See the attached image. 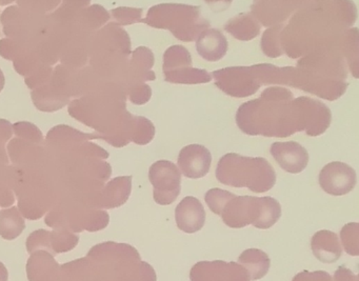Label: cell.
<instances>
[{"label": "cell", "mask_w": 359, "mask_h": 281, "mask_svg": "<svg viewBox=\"0 0 359 281\" xmlns=\"http://www.w3.org/2000/svg\"><path fill=\"white\" fill-rule=\"evenodd\" d=\"M236 123L250 136L285 138L306 131L302 98L290 90L271 87L258 100L245 102L236 113Z\"/></svg>", "instance_id": "obj_1"}, {"label": "cell", "mask_w": 359, "mask_h": 281, "mask_svg": "<svg viewBox=\"0 0 359 281\" xmlns=\"http://www.w3.org/2000/svg\"><path fill=\"white\" fill-rule=\"evenodd\" d=\"M87 257L100 266L108 281H157L152 266L142 261L137 249L127 243H100Z\"/></svg>", "instance_id": "obj_2"}, {"label": "cell", "mask_w": 359, "mask_h": 281, "mask_svg": "<svg viewBox=\"0 0 359 281\" xmlns=\"http://www.w3.org/2000/svg\"><path fill=\"white\" fill-rule=\"evenodd\" d=\"M215 175L224 186L247 188L254 193L268 192L276 184V174L266 158L236 153H228L219 159Z\"/></svg>", "instance_id": "obj_3"}, {"label": "cell", "mask_w": 359, "mask_h": 281, "mask_svg": "<svg viewBox=\"0 0 359 281\" xmlns=\"http://www.w3.org/2000/svg\"><path fill=\"white\" fill-rule=\"evenodd\" d=\"M142 22L152 28L169 30L184 43L196 41L203 31L210 29V22L203 18L201 8L182 4L154 6Z\"/></svg>", "instance_id": "obj_4"}, {"label": "cell", "mask_w": 359, "mask_h": 281, "mask_svg": "<svg viewBox=\"0 0 359 281\" xmlns=\"http://www.w3.org/2000/svg\"><path fill=\"white\" fill-rule=\"evenodd\" d=\"M222 221L232 228L252 224L260 230L272 228L281 217V205L273 197L236 196L222 210Z\"/></svg>", "instance_id": "obj_5"}, {"label": "cell", "mask_w": 359, "mask_h": 281, "mask_svg": "<svg viewBox=\"0 0 359 281\" xmlns=\"http://www.w3.org/2000/svg\"><path fill=\"white\" fill-rule=\"evenodd\" d=\"M279 68L270 64L251 67H231L214 71L215 85L231 97L245 98L254 95L264 85H277Z\"/></svg>", "instance_id": "obj_6"}, {"label": "cell", "mask_w": 359, "mask_h": 281, "mask_svg": "<svg viewBox=\"0 0 359 281\" xmlns=\"http://www.w3.org/2000/svg\"><path fill=\"white\" fill-rule=\"evenodd\" d=\"M149 179L153 186V197L159 205H169L180 196L182 173L177 165L169 160H158L151 165Z\"/></svg>", "instance_id": "obj_7"}, {"label": "cell", "mask_w": 359, "mask_h": 281, "mask_svg": "<svg viewBox=\"0 0 359 281\" xmlns=\"http://www.w3.org/2000/svg\"><path fill=\"white\" fill-rule=\"evenodd\" d=\"M191 281H251L249 273L237 262L224 260L197 262L190 272Z\"/></svg>", "instance_id": "obj_8"}, {"label": "cell", "mask_w": 359, "mask_h": 281, "mask_svg": "<svg viewBox=\"0 0 359 281\" xmlns=\"http://www.w3.org/2000/svg\"><path fill=\"white\" fill-rule=\"evenodd\" d=\"M79 236L69 232L67 228H56L53 232L37 230L27 239L26 247L29 253L43 249L52 255L67 253L79 245Z\"/></svg>", "instance_id": "obj_9"}, {"label": "cell", "mask_w": 359, "mask_h": 281, "mask_svg": "<svg viewBox=\"0 0 359 281\" xmlns=\"http://www.w3.org/2000/svg\"><path fill=\"white\" fill-rule=\"evenodd\" d=\"M319 186L327 194L344 196L354 190L357 184L356 172L340 161L327 163L319 173Z\"/></svg>", "instance_id": "obj_10"}, {"label": "cell", "mask_w": 359, "mask_h": 281, "mask_svg": "<svg viewBox=\"0 0 359 281\" xmlns=\"http://www.w3.org/2000/svg\"><path fill=\"white\" fill-rule=\"evenodd\" d=\"M177 163L184 177L199 179L208 175L211 169V152L201 144H190L180 150Z\"/></svg>", "instance_id": "obj_11"}, {"label": "cell", "mask_w": 359, "mask_h": 281, "mask_svg": "<svg viewBox=\"0 0 359 281\" xmlns=\"http://www.w3.org/2000/svg\"><path fill=\"white\" fill-rule=\"evenodd\" d=\"M270 153L279 167L287 173L299 174L308 167V151L298 142H274Z\"/></svg>", "instance_id": "obj_12"}, {"label": "cell", "mask_w": 359, "mask_h": 281, "mask_svg": "<svg viewBox=\"0 0 359 281\" xmlns=\"http://www.w3.org/2000/svg\"><path fill=\"white\" fill-rule=\"evenodd\" d=\"M175 220L182 232L193 234L205 226V211L203 203L192 196H187L178 203L175 209Z\"/></svg>", "instance_id": "obj_13"}, {"label": "cell", "mask_w": 359, "mask_h": 281, "mask_svg": "<svg viewBox=\"0 0 359 281\" xmlns=\"http://www.w3.org/2000/svg\"><path fill=\"white\" fill-rule=\"evenodd\" d=\"M26 270L29 281H60V266L49 252L39 249L31 254Z\"/></svg>", "instance_id": "obj_14"}, {"label": "cell", "mask_w": 359, "mask_h": 281, "mask_svg": "<svg viewBox=\"0 0 359 281\" xmlns=\"http://www.w3.org/2000/svg\"><path fill=\"white\" fill-rule=\"evenodd\" d=\"M306 134L312 137L323 135L331 125L332 113L330 109L319 100L302 96Z\"/></svg>", "instance_id": "obj_15"}, {"label": "cell", "mask_w": 359, "mask_h": 281, "mask_svg": "<svg viewBox=\"0 0 359 281\" xmlns=\"http://www.w3.org/2000/svg\"><path fill=\"white\" fill-rule=\"evenodd\" d=\"M132 192V176H121L109 181L98 195V209H116L127 203Z\"/></svg>", "instance_id": "obj_16"}, {"label": "cell", "mask_w": 359, "mask_h": 281, "mask_svg": "<svg viewBox=\"0 0 359 281\" xmlns=\"http://www.w3.org/2000/svg\"><path fill=\"white\" fill-rule=\"evenodd\" d=\"M228 49V41L224 35L216 29H207L197 37V53L207 62H219L226 55Z\"/></svg>", "instance_id": "obj_17"}, {"label": "cell", "mask_w": 359, "mask_h": 281, "mask_svg": "<svg viewBox=\"0 0 359 281\" xmlns=\"http://www.w3.org/2000/svg\"><path fill=\"white\" fill-rule=\"evenodd\" d=\"M60 281L108 280L100 266L87 257L60 266Z\"/></svg>", "instance_id": "obj_18"}, {"label": "cell", "mask_w": 359, "mask_h": 281, "mask_svg": "<svg viewBox=\"0 0 359 281\" xmlns=\"http://www.w3.org/2000/svg\"><path fill=\"white\" fill-rule=\"evenodd\" d=\"M313 254L323 263H334L341 257L342 247L337 235L331 231L315 233L311 240Z\"/></svg>", "instance_id": "obj_19"}, {"label": "cell", "mask_w": 359, "mask_h": 281, "mask_svg": "<svg viewBox=\"0 0 359 281\" xmlns=\"http://www.w3.org/2000/svg\"><path fill=\"white\" fill-rule=\"evenodd\" d=\"M260 29L262 27L257 18L250 13L238 14L231 18L224 26L226 32L241 41H250L255 39L259 34Z\"/></svg>", "instance_id": "obj_20"}, {"label": "cell", "mask_w": 359, "mask_h": 281, "mask_svg": "<svg viewBox=\"0 0 359 281\" xmlns=\"http://www.w3.org/2000/svg\"><path fill=\"white\" fill-rule=\"evenodd\" d=\"M238 263L248 270L250 280L256 281L264 278L268 274L271 260L268 254L262 249H248L239 256Z\"/></svg>", "instance_id": "obj_21"}, {"label": "cell", "mask_w": 359, "mask_h": 281, "mask_svg": "<svg viewBox=\"0 0 359 281\" xmlns=\"http://www.w3.org/2000/svg\"><path fill=\"white\" fill-rule=\"evenodd\" d=\"M26 228V222L18 207H12L0 211V236L6 240H13Z\"/></svg>", "instance_id": "obj_22"}, {"label": "cell", "mask_w": 359, "mask_h": 281, "mask_svg": "<svg viewBox=\"0 0 359 281\" xmlns=\"http://www.w3.org/2000/svg\"><path fill=\"white\" fill-rule=\"evenodd\" d=\"M110 217L106 211H88L86 213L77 215L76 217H72L70 221V226L73 232L79 233L81 231H89V232H96V231L104 230L108 226Z\"/></svg>", "instance_id": "obj_23"}, {"label": "cell", "mask_w": 359, "mask_h": 281, "mask_svg": "<svg viewBox=\"0 0 359 281\" xmlns=\"http://www.w3.org/2000/svg\"><path fill=\"white\" fill-rule=\"evenodd\" d=\"M154 64V55L152 51L146 47H140L132 53L131 67L135 73L137 83L154 81L155 74L152 71ZM136 83V85H137Z\"/></svg>", "instance_id": "obj_24"}, {"label": "cell", "mask_w": 359, "mask_h": 281, "mask_svg": "<svg viewBox=\"0 0 359 281\" xmlns=\"http://www.w3.org/2000/svg\"><path fill=\"white\" fill-rule=\"evenodd\" d=\"M163 78L167 83L176 85H199V83H211L212 76L203 69L186 67L178 70L163 73Z\"/></svg>", "instance_id": "obj_25"}, {"label": "cell", "mask_w": 359, "mask_h": 281, "mask_svg": "<svg viewBox=\"0 0 359 281\" xmlns=\"http://www.w3.org/2000/svg\"><path fill=\"white\" fill-rule=\"evenodd\" d=\"M192 64L190 52L182 46H172L163 54V73L192 67Z\"/></svg>", "instance_id": "obj_26"}, {"label": "cell", "mask_w": 359, "mask_h": 281, "mask_svg": "<svg viewBox=\"0 0 359 281\" xmlns=\"http://www.w3.org/2000/svg\"><path fill=\"white\" fill-rule=\"evenodd\" d=\"M102 138V136L91 135L85 134L83 132L77 131L67 125H58L54 129L50 130L47 139L49 142H89V139Z\"/></svg>", "instance_id": "obj_27"}, {"label": "cell", "mask_w": 359, "mask_h": 281, "mask_svg": "<svg viewBox=\"0 0 359 281\" xmlns=\"http://www.w3.org/2000/svg\"><path fill=\"white\" fill-rule=\"evenodd\" d=\"M285 28L283 24L277 25L264 32L262 39V49L264 55L271 58H277L283 55L281 49L280 33Z\"/></svg>", "instance_id": "obj_28"}, {"label": "cell", "mask_w": 359, "mask_h": 281, "mask_svg": "<svg viewBox=\"0 0 359 281\" xmlns=\"http://www.w3.org/2000/svg\"><path fill=\"white\" fill-rule=\"evenodd\" d=\"M340 238L346 254L359 255V224L357 222L346 224L340 231Z\"/></svg>", "instance_id": "obj_29"}, {"label": "cell", "mask_w": 359, "mask_h": 281, "mask_svg": "<svg viewBox=\"0 0 359 281\" xmlns=\"http://www.w3.org/2000/svg\"><path fill=\"white\" fill-rule=\"evenodd\" d=\"M234 196L235 194L229 192V191L215 188L211 189V190H209L205 193V203H207L209 209L211 210L214 214H216V215L220 216L222 210H224V205H226V203H228V201Z\"/></svg>", "instance_id": "obj_30"}, {"label": "cell", "mask_w": 359, "mask_h": 281, "mask_svg": "<svg viewBox=\"0 0 359 281\" xmlns=\"http://www.w3.org/2000/svg\"><path fill=\"white\" fill-rule=\"evenodd\" d=\"M117 24L121 26H129V25L142 22V9L135 8L121 7L112 10L111 12Z\"/></svg>", "instance_id": "obj_31"}, {"label": "cell", "mask_w": 359, "mask_h": 281, "mask_svg": "<svg viewBox=\"0 0 359 281\" xmlns=\"http://www.w3.org/2000/svg\"><path fill=\"white\" fill-rule=\"evenodd\" d=\"M151 96H152V90L150 85L146 83H137L130 92V100L132 104H138V106L147 104L151 100Z\"/></svg>", "instance_id": "obj_32"}, {"label": "cell", "mask_w": 359, "mask_h": 281, "mask_svg": "<svg viewBox=\"0 0 359 281\" xmlns=\"http://www.w3.org/2000/svg\"><path fill=\"white\" fill-rule=\"evenodd\" d=\"M13 129L15 130L16 134L22 136V137L35 140V142H41V140H43L41 132L39 131V128L35 127L33 123H18L13 125Z\"/></svg>", "instance_id": "obj_33"}, {"label": "cell", "mask_w": 359, "mask_h": 281, "mask_svg": "<svg viewBox=\"0 0 359 281\" xmlns=\"http://www.w3.org/2000/svg\"><path fill=\"white\" fill-rule=\"evenodd\" d=\"M292 281H334L333 277L325 270H317V272H304L296 275Z\"/></svg>", "instance_id": "obj_34"}, {"label": "cell", "mask_w": 359, "mask_h": 281, "mask_svg": "<svg viewBox=\"0 0 359 281\" xmlns=\"http://www.w3.org/2000/svg\"><path fill=\"white\" fill-rule=\"evenodd\" d=\"M334 281H359L358 276L346 266H339L334 275Z\"/></svg>", "instance_id": "obj_35"}, {"label": "cell", "mask_w": 359, "mask_h": 281, "mask_svg": "<svg viewBox=\"0 0 359 281\" xmlns=\"http://www.w3.org/2000/svg\"><path fill=\"white\" fill-rule=\"evenodd\" d=\"M205 3L209 6L212 11L220 13L229 9L233 0H205Z\"/></svg>", "instance_id": "obj_36"}, {"label": "cell", "mask_w": 359, "mask_h": 281, "mask_svg": "<svg viewBox=\"0 0 359 281\" xmlns=\"http://www.w3.org/2000/svg\"><path fill=\"white\" fill-rule=\"evenodd\" d=\"M91 0H64V7L69 9H79V8L88 7Z\"/></svg>", "instance_id": "obj_37"}, {"label": "cell", "mask_w": 359, "mask_h": 281, "mask_svg": "<svg viewBox=\"0 0 359 281\" xmlns=\"http://www.w3.org/2000/svg\"><path fill=\"white\" fill-rule=\"evenodd\" d=\"M34 1L41 4V7H46L47 10H51L57 7L60 0H34Z\"/></svg>", "instance_id": "obj_38"}, {"label": "cell", "mask_w": 359, "mask_h": 281, "mask_svg": "<svg viewBox=\"0 0 359 281\" xmlns=\"http://www.w3.org/2000/svg\"><path fill=\"white\" fill-rule=\"evenodd\" d=\"M9 279V273L5 264L0 261V281H8Z\"/></svg>", "instance_id": "obj_39"}, {"label": "cell", "mask_w": 359, "mask_h": 281, "mask_svg": "<svg viewBox=\"0 0 359 281\" xmlns=\"http://www.w3.org/2000/svg\"><path fill=\"white\" fill-rule=\"evenodd\" d=\"M6 78L5 75H4L3 71L0 70V93L3 91L4 88H5Z\"/></svg>", "instance_id": "obj_40"}, {"label": "cell", "mask_w": 359, "mask_h": 281, "mask_svg": "<svg viewBox=\"0 0 359 281\" xmlns=\"http://www.w3.org/2000/svg\"><path fill=\"white\" fill-rule=\"evenodd\" d=\"M14 0H0V6H6L11 4Z\"/></svg>", "instance_id": "obj_41"}]
</instances>
